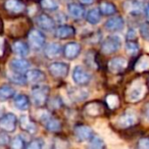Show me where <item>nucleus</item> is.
I'll return each mask as SVG.
<instances>
[{
    "mask_svg": "<svg viewBox=\"0 0 149 149\" xmlns=\"http://www.w3.org/2000/svg\"><path fill=\"white\" fill-rule=\"evenodd\" d=\"M147 91L146 85L142 79H136L129 85L126 91V99L128 102H138L145 96Z\"/></svg>",
    "mask_w": 149,
    "mask_h": 149,
    "instance_id": "obj_1",
    "label": "nucleus"
},
{
    "mask_svg": "<svg viewBox=\"0 0 149 149\" xmlns=\"http://www.w3.org/2000/svg\"><path fill=\"white\" fill-rule=\"evenodd\" d=\"M49 87L42 84L34 85L31 90V101L37 107H43L47 104L49 96Z\"/></svg>",
    "mask_w": 149,
    "mask_h": 149,
    "instance_id": "obj_2",
    "label": "nucleus"
},
{
    "mask_svg": "<svg viewBox=\"0 0 149 149\" xmlns=\"http://www.w3.org/2000/svg\"><path fill=\"white\" fill-rule=\"evenodd\" d=\"M122 38L118 35H110L106 37L101 43V52L106 55L116 53L122 47Z\"/></svg>",
    "mask_w": 149,
    "mask_h": 149,
    "instance_id": "obj_3",
    "label": "nucleus"
},
{
    "mask_svg": "<svg viewBox=\"0 0 149 149\" xmlns=\"http://www.w3.org/2000/svg\"><path fill=\"white\" fill-rule=\"evenodd\" d=\"M28 40H29V46L34 51H40L44 48L46 43V38L40 30L32 29L28 34Z\"/></svg>",
    "mask_w": 149,
    "mask_h": 149,
    "instance_id": "obj_4",
    "label": "nucleus"
},
{
    "mask_svg": "<svg viewBox=\"0 0 149 149\" xmlns=\"http://www.w3.org/2000/svg\"><path fill=\"white\" fill-rule=\"evenodd\" d=\"M72 79L76 85L83 87L91 82V74L82 65H76L72 70Z\"/></svg>",
    "mask_w": 149,
    "mask_h": 149,
    "instance_id": "obj_5",
    "label": "nucleus"
},
{
    "mask_svg": "<svg viewBox=\"0 0 149 149\" xmlns=\"http://www.w3.org/2000/svg\"><path fill=\"white\" fill-rule=\"evenodd\" d=\"M138 120V116L137 113L132 109H128L126 111H124L122 114L116 118V120H114L116 125L120 129H128L130 127H133Z\"/></svg>",
    "mask_w": 149,
    "mask_h": 149,
    "instance_id": "obj_6",
    "label": "nucleus"
},
{
    "mask_svg": "<svg viewBox=\"0 0 149 149\" xmlns=\"http://www.w3.org/2000/svg\"><path fill=\"white\" fill-rule=\"evenodd\" d=\"M17 127V118L13 112H6L0 116V129L4 132L13 133Z\"/></svg>",
    "mask_w": 149,
    "mask_h": 149,
    "instance_id": "obj_7",
    "label": "nucleus"
},
{
    "mask_svg": "<svg viewBox=\"0 0 149 149\" xmlns=\"http://www.w3.org/2000/svg\"><path fill=\"white\" fill-rule=\"evenodd\" d=\"M48 70L52 77L62 79L65 78L70 72V65L68 63L63 61H54L48 65Z\"/></svg>",
    "mask_w": 149,
    "mask_h": 149,
    "instance_id": "obj_8",
    "label": "nucleus"
},
{
    "mask_svg": "<svg viewBox=\"0 0 149 149\" xmlns=\"http://www.w3.org/2000/svg\"><path fill=\"white\" fill-rule=\"evenodd\" d=\"M35 23L40 30L45 32H51L55 29V21L47 13H40L35 19Z\"/></svg>",
    "mask_w": 149,
    "mask_h": 149,
    "instance_id": "obj_9",
    "label": "nucleus"
},
{
    "mask_svg": "<svg viewBox=\"0 0 149 149\" xmlns=\"http://www.w3.org/2000/svg\"><path fill=\"white\" fill-rule=\"evenodd\" d=\"M9 68L10 70L15 72H21V74H26L31 68V63L29 60H27L25 57H15L9 61Z\"/></svg>",
    "mask_w": 149,
    "mask_h": 149,
    "instance_id": "obj_10",
    "label": "nucleus"
},
{
    "mask_svg": "<svg viewBox=\"0 0 149 149\" xmlns=\"http://www.w3.org/2000/svg\"><path fill=\"white\" fill-rule=\"evenodd\" d=\"M74 136L80 142H89V140L94 136V132L89 126L78 125L74 129Z\"/></svg>",
    "mask_w": 149,
    "mask_h": 149,
    "instance_id": "obj_11",
    "label": "nucleus"
},
{
    "mask_svg": "<svg viewBox=\"0 0 149 149\" xmlns=\"http://www.w3.org/2000/svg\"><path fill=\"white\" fill-rule=\"evenodd\" d=\"M81 53V45L78 42H68L63 46L62 54L68 60H74Z\"/></svg>",
    "mask_w": 149,
    "mask_h": 149,
    "instance_id": "obj_12",
    "label": "nucleus"
},
{
    "mask_svg": "<svg viewBox=\"0 0 149 149\" xmlns=\"http://www.w3.org/2000/svg\"><path fill=\"white\" fill-rule=\"evenodd\" d=\"M26 78L27 82L32 85H37V84L43 83L46 80V74L43 70H37V68H32L26 72Z\"/></svg>",
    "mask_w": 149,
    "mask_h": 149,
    "instance_id": "obj_13",
    "label": "nucleus"
},
{
    "mask_svg": "<svg viewBox=\"0 0 149 149\" xmlns=\"http://www.w3.org/2000/svg\"><path fill=\"white\" fill-rule=\"evenodd\" d=\"M128 66V61L124 57H114L110 59L107 63L108 70L112 74H120L124 72Z\"/></svg>",
    "mask_w": 149,
    "mask_h": 149,
    "instance_id": "obj_14",
    "label": "nucleus"
},
{
    "mask_svg": "<svg viewBox=\"0 0 149 149\" xmlns=\"http://www.w3.org/2000/svg\"><path fill=\"white\" fill-rule=\"evenodd\" d=\"M62 49L63 47L60 44L51 42L44 46V55L48 59H55L62 54Z\"/></svg>",
    "mask_w": 149,
    "mask_h": 149,
    "instance_id": "obj_15",
    "label": "nucleus"
},
{
    "mask_svg": "<svg viewBox=\"0 0 149 149\" xmlns=\"http://www.w3.org/2000/svg\"><path fill=\"white\" fill-rule=\"evenodd\" d=\"M104 107L103 104L100 103L99 101H92L89 102L87 105L84 108V112H85L86 116H91V118H96V116H99L103 113Z\"/></svg>",
    "mask_w": 149,
    "mask_h": 149,
    "instance_id": "obj_16",
    "label": "nucleus"
},
{
    "mask_svg": "<svg viewBox=\"0 0 149 149\" xmlns=\"http://www.w3.org/2000/svg\"><path fill=\"white\" fill-rule=\"evenodd\" d=\"M68 95L72 101L74 102H82L86 100L89 96L86 90L79 87H70L68 90Z\"/></svg>",
    "mask_w": 149,
    "mask_h": 149,
    "instance_id": "obj_17",
    "label": "nucleus"
},
{
    "mask_svg": "<svg viewBox=\"0 0 149 149\" xmlns=\"http://www.w3.org/2000/svg\"><path fill=\"white\" fill-rule=\"evenodd\" d=\"M125 21L122 17H113L108 19L104 24V28L109 32H120L124 29Z\"/></svg>",
    "mask_w": 149,
    "mask_h": 149,
    "instance_id": "obj_18",
    "label": "nucleus"
},
{
    "mask_svg": "<svg viewBox=\"0 0 149 149\" xmlns=\"http://www.w3.org/2000/svg\"><path fill=\"white\" fill-rule=\"evenodd\" d=\"M19 126H21V129L25 132H27L28 134L34 135L37 133V126L35 125V123L33 120H31V118H29V116L27 114H23L21 116L19 120Z\"/></svg>",
    "mask_w": 149,
    "mask_h": 149,
    "instance_id": "obj_19",
    "label": "nucleus"
},
{
    "mask_svg": "<svg viewBox=\"0 0 149 149\" xmlns=\"http://www.w3.org/2000/svg\"><path fill=\"white\" fill-rule=\"evenodd\" d=\"M124 9L131 15H138L142 13V4L138 0H126L124 2Z\"/></svg>",
    "mask_w": 149,
    "mask_h": 149,
    "instance_id": "obj_20",
    "label": "nucleus"
},
{
    "mask_svg": "<svg viewBox=\"0 0 149 149\" xmlns=\"http://www.w3.org/2000/svg\"><path fill=\"white\" fill-rule=\"evenodd\" d=\"M68 13L72 19H82L86 15L85 8L83 7V5H81V3H70L68 4Z\"/></svg>",
    "mask_w": 149,
    "mask_h": 149,
    "instance_id": "obj_21",
    "label": "nucleus"
},
{
    "mask_svg": "<svg viewBox=\"0 0 149 149\" xmlns=\"http://www.w3.org/2000/svg\"><path fill=\"white\" fill-rule=\"evenodd\" d=\"M76 34V30L74 27L68 25H62L56 28L55 30V37L60 40H65L68 38H72Z\"/></svg>",
    "mask_w": 149,
    "mask_h": 149,
    "instance_id": "obj_22",
    "label": "nucleus"
},
{
    "mask_svg": "<svg viewBox=\"0 0 149 149\" xmlns=\"http://www.w3.org/2000/svg\"><path fill=\"white\" fill-rule=\"evenodd\" d=\"M4 8L10 13L19 15V13H24L25 4L21 0H6L4 2Z\"/></svg>",
    "mask_w": 149,
    "mask_h": 149,
    "instance_id": "obj_23",
    "label": "nucleus"
},
{
    "mask_svg": "<svg viewBox=\"0 0 149 149\" xmlns=\"http://www.w3.org/2000/svg\"><path fill=\"white\" fill-rule=\"evenodd\" d=\"M13 105L17 109L26 111L30 108L31 105V100L25 94H17L13 97Z\"/></svg>",
    "mask_w": 149,
    "mask_h": 149,
    "instance_id": "obj_24",
    "label": "nucleus"
},
{
    "mask_svg": "<svg viewBox=\"0 0 149 149\" xmlns=\"http://www.w3.org/2000/svg\"><path fill=\"white\" fill-rule=\"evenodd\" d=\"M15 94H17L15 89L9 84H3L0 86V101L13 99Z\"/></svg>",
    "mask_w": 149,
    "mask_h": 149,
    "instance_id": "obj_25",
    "label": "nucleus"
},
{
    "mask_svg": "<svg viewBox=\"0 0 149 149\" xmlns=\"http://www.w3.org/2000/svg\"><path fill=\"white\" fill-rule=\"evenodd\" d=\"M11 48H13V51L15 52V54H17V56H21V57H26V56L29 55L30 49H31L29 44L25 43L24 41L15 42Z\"/></svg>",
    "mask_w": 149,
    "mask_h": 149,
    "instance_id": "obj_26",
    "label": "nucleus"
},
{
    "mask_svg": "<svg viewBox=\"0 0 149 149\" xmlns=\"http://www.w3.org/2000/svg\"><path fill=\"white\" fill-rule=\"evenodd\" d=\"M42 123L44 124V127L46 128V130L49 131V132L55 133V132H59L61 130V123H60V120L51 116H49Z\"/></svg>",
    "mask_w": 149,
    "mask_h": 149,
    "instance_id": "obj_27",
    "label": "nucleus"
},
{
    "mask_svg": "<svg viewBox=\"0 0 149 149\" xmlns=\"http://www.w3.org/2000/svg\"><path fill=\"white\" fill-rule=\"evenodd\" d=\"M101 17H102L101 13H100L99 8H97V7L90 9V10L88 11L85 15L87 23L90 24V25H93V26L98 25V24L100 23V21H101Z\"/></svg>",
    "mask_w": 149,
    "mask_h": 149,
    "instance_id": "obj_28",
    "label": "nucleus"
},
{
    "mask_svg": "<svg viewBox=\"0 0 149 149\" xmlns=\"http://www.w3.org/2000/svg\"><path fill=\"white\" fill-rule=\"evenodd\" d=\"M9 81L11 83L15 84V85H26L28 83L27 78H26V74H21V72H9L7 74Z\"/></svg>",
    "mask_w": 149,
    "mask_h": 149,
    "instance_id": "obj_29",
    "label": "nucleus"
},
{
    "mask_svg": "<svg viewBox=\"0 0 149 149\" xmlns=\"http://www.w3.org/2000/svg\"><path fill=\"white\" fill-rule=\"evenodd\" d=\"M99 10L101 13L102 15H113L114 13H116V7L114 4L110 2H107V1H102L99 4Z\"/></svg>",
    "mask_w": 149,
    "mask_h": 149,
    "instance_id": "obj_30",
    "label": "nucleus"
},
{
    "mask_svg": "<svg viewBox=\"0 0 149 149\" xmlns=\"http://www.w3.org/2000/svg\"><path fill=\"white\" fill-rule=\"evenodd\" d=\"M149 70V56L148 55H142L135 64V70L136 72H145Z\"/></svg>",
    "mask_w": 149,
    "mask_h": 149,
    "instance_id": "obj_31",
    "label": "nucleus"
},
{
    "mask_svg": "<svg viewBox=\"0 0 149 149\" xmlns=\"http://www.w3.org/2000/svg\"><path fill=\"white\" fill-rule=\"evenodd\" d=\"M9 146L13 149H23L27 146L25 142V139L23 138V136L21 135H15V137L10 139V143H9Z\"/></svg>",
    "mask_w": 149,
    "mask_h": 149,
    "instance_id": "obj_32",
    "label": "nucleus"
},
{
    "mask_svg": "<svg viewBox=\"0 0 149 149\" xmlns=\"http://www.w3.org/2000/svg\"><path fill=\"white\" fill-rule=\"evenodd\" d=\"M40 5L43 9L45 10L54 11L58 8V1L57 0H41L40 1Z\"/></svg>",
    "mask_w": 149,
    "mask_h": 149,
    "instance_id": "obj_33",
    "label": "nucleus"
},
{
    "mask_svg": "<svg viewBox=\"0 0 149 149\" xmlns=\"http://www.w3.org/2000/svg\"><path fill=\"white\" fill-rule=\"evenodd\" d=\"M89 146L91 147V148L101 149V148H104L106 145H105V142L103 141V139H101L99 136L94 135V136L89 140Z\"/></svg>",
    "mask_w": 149,
    "mask_h": 149,
    "instance_id": "obj_34",
    "label": "nucleus"
},
{
    "mask_svg": "<svg viewBox=\"0 0 149 149\" xmlns=\"http://www.w3.org/2000/svg\"><path fill=\"white\" fill-rule=\"evenodd\" d=\"M125 48H126L127 53L130 55H136L139 51V45L136 42H134V40H128Z\"/></svg>",
    "mask_w": 149,
    "mask_h": 149,
    "instance_id": "obj_35",
    "label": "nucleus"
},
{
    "mask_svg": "<svg viewBox=\"0 0 149 149\" xmlns=\"http://www.w3.org/2000/svg\"><path fill=\"white\" fill-rule=\"evenodd\" d=\"M105 102H106V105H107L110 109H116L118 106V104H120L118 97L116 95H114V94H109V95L106 96Z\"/></svg>",
    "mask_w": 149,
    "mask_h": 149,
    "instance_id": "obj_36",
    "label": "nucleus"
},
{
    "mask_svg": "<svg viewBox=\"0 0 149 149\" xmlns=\"http://www.w3.org/2000/svg\"><path fill=\"white\" fill-rule=\"evenodd\" d=\"M45 146V142L43 141V139L41 138H35L33 140H31L27 144L26 148L28 149H41Z\"/></svg>",
    "mask_w": 149,
    "mask_h": 149,
    "instance_id": "obj_37",
    "label": "nucleus"
},
{
    "mask_svg": "<svg viewBox=\"0 0 149 149\" xmlns=\"http://www.w3.org/2000/svg\"><path fill=\"white\" fill-rule=\"evenodd\" d=\"M10 143V137L8 136L7 132H1L0 133V147H5L9 145Z\"/></svg>",
    "mask_w": 149,
    "mask_h": 149,
    "instance_id": "obj_38",
    "label": "nucleus"
},
{
    "mask_svg": "<svg viewBox=\"0 0 149 149\" xmlns=\"http://www.w3.org/2000/svg\"><path fill=\"white\" fill-rule=\"evenodd\" d=\"M140 33L145 40L149 41V23H143L140 27Z\"/></svg>",
    "mask_w": 149,
    "mask_h": 149,
    "instance_id": "obj_39",
    "label": "nucleus"
},
{
    "mask_svg": "<svg viewBox=\"0 0 149 149\" xmlns=\"http://www.w3.org/2000/svg\"><path fill=\"white\" fill-rule=\"evenodd\" d=\"M138 147L142 149H149V138H142L138 143Z\"/></svg>",
    "mask_w": 149,
    "mask_h": 149,
    "instance_id": "obj_40",
    "label": "nucleus"
},
{
    "mask_svg": "<svg viewBox=\"0 0 149 149\" xmlns=\"http://www.w3.org/2000/svg\"><path fill=\"white\" fill-rule=\"evenodd\" d=\"M143 118L146 123H149V102L144 106L143 109Z\"/></svg>",
    "mask_w": 149,
    "mask_h": 149,
    "instance_id": "obj_41",
    "label": "nucleus"
},
{
    "mask_svg": "<svg viewBox=\"0 0 149 149\" xmlns=\"http://www.w3.org/2000/svg\"><path fill=\"white\" fill-rule=\"evenodd\" d=\"M137 37V32L135 31L134 29H131L129 30L128 34H127V38H128V40H135Z\"/></svg>",
    "mask_w": 149,
    "mask_h": 149,
    "instance_id": "obj_42",
    "label": "nucleus"
},
{
    "mask_svg": "<svg viewBox=\"0 0 149 149\" xmlns=\"http://www.w3.org/2000/svg\"><path fill=\"white\" fill-rule=\"evenodd\" d=\"M3 52H4V39L0 36V57L2 56Z\"/></svg>",
    "mask_w": 149,
    "mask_h": 149,
    "instance_id": "obj_43",
    "label": "nucleus"
},
{
    "mask_svg": "<svg viewBox=\"0 0 149 149\" xmlns=\"http://www.w3.org/2000/svg\"><path fill=\"white\" fill-rule=\"evenodd\" d=\"M78 1L83 5H91L94 2V0H78Z\"/></svg>",
    "mask_w": 149,
    "mask_h": 149,
    "instance_id": "obj_44",
    "label": "nucleus"
},
{
    "mask_svg": "<svg viewBox=\"0 0 149 149\" xmlns=\"http://www.w3.org/2000/svg\"><path fill=\"white\" fill-rule=\"evenodd\" d=\"M145 15H146V17L149 19V3L147 4L146 8H145Z\"/></svg>",
    "mask_w": 149,
    "mask_h": 149,
    "instance_id": "obj_45",
    "label": "nucleus"
}]
</instances>
